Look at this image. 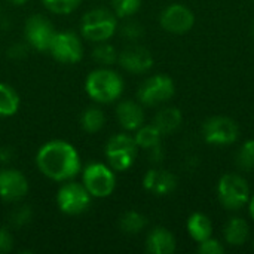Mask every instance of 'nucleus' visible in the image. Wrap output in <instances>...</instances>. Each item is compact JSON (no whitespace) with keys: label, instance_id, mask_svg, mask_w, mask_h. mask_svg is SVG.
<instances>
[{"label":"nucleus","instance_id":"obj_1","mask_svg":"<svg viewBox=\"0 0 254 254\" xmlns=\"http://www.w3.org/2000/svg\"><path fill=\"white\" fill-rule=\"evenodd\" d=\"M37 170L49 180L64 183L73 180L82 171L80 155L65 140H51L42 144L36 153Z\"/></svg>","mask_w":254,"mask_h":254},{"label":"nucleus","instance_id":"obj_2","mask_svg":"<svg viewBox=\"0 0 254 254\" xmlns=\"http://www.w3.org/2000/svg\"><path fill=\"white\" fill-rule=\"evenodd\" d=\"M88 97L98 104L115 103L124 92V79L109 67H98L88 73L85 79Z\"/></svg>","mask_w":254,"mask_h":254},{"label":"nucleus","instance_id":"obj_3","mask_svg":"<svg viewBox=\"0 0 254 254\" xmlns=\"http://www.w3.org/2000/svg\"><path fill=\"white\" fill-rule=\"evenodd\" d=\"M80 34L92 43L107 42L118 30V16L113 10L97 7L88 10L80 19Z\"/></svg>","mask_w":254,"mask_h":254},{"label":"nucleus","instance_id":"obj_4","mask_svg":"<svg viewBox=\"0 0 254 254\" xmlns=\"http://www.w3.org/2000/svg\"><path fill=\"white\" fill-rule=\"evenodd\" d=\"M137 152H138V146L134 137L127 132L112 135L104 147L107 165L115 173H122L129 170L134 165Z\"/></svg>","mask_w":254,"mask_h":254},{"label":"nucleus","instance_id":"obj_5","mask_svg":"<svg viewBox=\"0 0 254 254\" xmlns=\"http://www.w3.org/2000/svg\"><path fill=\"white\" fill-rule=\"evenodd\" d=\"M82 185L95 199L109 198L116 188L115 171L103 162H91L83 168Z\"/></svg>","mask_w":254,"mask_h":254},{"label":"nucleus","instance_id":"obj_6","mask_svg":"<svg viewBox=\"0 0 254 254\" xmlns=\"http://www.w3.org/2000/svg\"><path fill=\"white\" fill-rule=\"evenodd\" d=\"M58 210L65 216H80L91 207L92 196L82 183L64 182L55 196Z\"/></svg>","mask_w":254,"mask_h":254},{"label":"nucleus","instance_id":"obj_7","mask_svg":"<svg viewBox=\"0 0 254 254\" xmlns=\"http://www.w3.org/2000/svg\"><path fill=\"white\" fill-rule=\"evenodd\" d=\"M217 196L228 210H240L250 199V188L244 177L238 174H225L217 185Z\"/></svg>","mask_w":254,"mask_h":254},{"label":"nucleus","instance_id":"obj_8","mask_svg":"<svg viewBox=\"0 0 254 254\" xmlns=\"http://www.w3.org/2000/svg\"><path fill=\"white\" fill-rule=\"evenodd\" d=\"M174 92H176V86L170 76L155 74L146 79L140 85L137 91V100L143 106L155 107L173 98Z\"/></svg>","mask_w":254,"mask_h":254},{"label":"nucleus","instance_id":"obj_9","mask_svg":"<svg viewBox=\"0 0 254 254\" xmlns=\"http://www.w3.org/2000/svg\"><path fill=\"white\" fill-rule=\"evenodd\" d=\"M48 52L61 64H76L83 58V43L73 31H57Z\"/></svg>","mask_w":254,"mask_h":254},{"label":"nucleus","instance_id":"obj_10","mask_svg":"<svg viewBox=\"0 0 254 254\" xmlns=\"http://www.w3.org/2000/svg\"><path fill=\"white\" fill-rule=\"evenodd\" d=\"M202 137L208 144H232L240 137V127L231 118L213 116L202 124Z\"/></svg>","mask_w":254,"mask_h":254},{"label":"nucleus","instance_id":"obj_11","mask_svg":"<svg viewBox=\"0 0 254 254\" xmlns=\"http://www.w3.org/2000/svg\"><path fill=\"white\" fill-rule=\"evenodd\" d=\"M54 24L43 15H31L24 25L25 42L37 52H48L49 45L55 36Z\"/></svg>","mask_w":254,"mask_h":254},{"label":"nucleus","instance_id":"obj_12","mask_svg":"<svg viewBox=\"0 0 254 254\" xmlns=\"http://www.w3.org/2000/svg\"><path fill=\"white\" fill-rule=\"evenodd\" d=\"M28 193L27 177L15 168L0 170V199L4 202H19Z\"/></svg>","mask_w":254,"mask_h":254},{"label":"nucleus","instance_id":"obj_13","mask_svg":"<svg viewBox=\"0 0 254 254\" xmlns=\"http://www.w3.org/2000/svg\"><path fill=\"white\" fill-rule=\"evenodd\" d=\"M159 22H161V27L168 33L185 34L193 27L195 15L189 7L174 3L162 10L159 16Z\"/></svg>","mask_w":254,"mask_h":254},{"label":"nucleus","instance_id":"obj_14","mask_svg":"<svg viewBox=\"0 0 254 254\" xmlns=\"http://www.w3.org/2000/svg\"><path fill=\"white\" fill-rule=\"evenodd\" d=\"M119 65L134 74L147 73L153 67V57L152 52L141 46V45H129L118 57Z\"/></svg>","mask_w":254,"mask_h":254},{"label":"nucleus","instance_id":"obj_15","mask_svg":"<svg viewBox=\"0 0 254 254\" xmlns=\"http://www.w3.org/2000/svg\"><path fill=\"white\" fill-rule=\"evenodd\" d=\"M143 188L156 196H165L176 190L177 177L167 170L152 168L143 177Z\"/></svg>","mask_w":254,"mask_h":254},{"label":"nucleus","instance_id":"obj_16","mask_svg":"<svg viewBox=\"0 0 254 254\" xmlns=\"http://www.w3.org/2000/svg\"><path fill=\"white\" fill-rule=\"evenodd\" d=\"M116 119L125 131H137L144 124L143 104L132 100L121 101L116 106Z\"/></svg>","mask_w":254,"mask_h":254},{"label":"nucleus","instance_id":"obj_17","mask_svg":"<svg viewBox=\"0 0 254 254\" xmlns=\"http://www.w3.org/2000/svg\"><path fill=\"white\" fill-rule=\"evenodd\" d=\"M176 237L162 226L153 228L146 238V250L150 254H171L176 252Z\"/></svg>","mask_w":254,"mask_h":254},{"label":"nucleus","instance_id":"obj_18","mask_svg":"<svg viewBox=\"0 0 254 254\" xmlns=\"http://www.w3.org/2000/svg\"><path fill=\"white\" fill-rule=\"evenodd\" d=\"M183 115L177 107H164L161 109L153 119V125L159 129L162 135H168L177 131L182 127Z\"/></svg>","mask_w":254,"mask_h":254},{"label":"nucleus","instance_id":"obj_19","mask_svg":"<svg viewBox=\"0 0 254 254\" xmlns=\"http://www.w3.org/2000/svg\"><path fill=\"white\" fill-rule=\"evenodd\" d=\"M188 232L190 238L196 243H202L213 234V223L208 216L202 213H193L188 219Z\"/></svg>","mask_w":254,"mask_h":254},{"label":"nucleus","instance_id":"obj_20","mask_svg":"<svg viewBox=\"0 0 254 254\" xmlns=\"http://www.w3.org/2000/svg\"><path fill=\"white\" fill-rule=\"evenodd\" d=\"M225 240L229 246H234V247H240L243 244H246L247 238H249V225L244 219L241 217H232L226 226H225Z\"/></svg>","mask_w":254,"mask_h":254},{"label":"nucleus","instance_id":"obj_21","mask_svg":"<svg viewBox=\"0 0 254 254\" xmlns=\"http://www.w3.org/2000/svg\"><path fill=\"white\" fill-rule=\"evenodd\" d=\"M19 95L13 86L0 82V118H10L19 110Z\"/></svg>","mask_w":254,"mask_h":254},{"label":"nucleus","instance_id":"obj_22","mask_svg":"<svg viewBox=\"0 0 254 254\" xmlns=\"http://www.w3.org/2000/svg\"><path fill=\"white\" fill-rule=\"evenodd\" d=\"M79 124H80V128L85 132L95 134V132L103 129V127L106 124V115L100 107L91 106V107H88V109H85L82 112Z\"/></svg>","mask_w":254,"mask_h":254},{"label":"nucleus","instance_id":"obj_23","mask_svg":"<svg viewBox=\"0 0 254 254\" xmlns=\"http://www.w3.org/2000/svg\"><path fill=\"white\" fill-rule=\"evenodd\" d=\"M161 137H162V134L152 124V125H141L135 131L134 140H135L138 149L150 150V149H153V147H156V146L161 144Z\"/></svg>","mask_w":254,"mask_h":254},{"label":"nucleus","instance_id":"obj_24","mask_svg":"<svg viewBox=\"0 0 254 254\" xmlns=\"http://www.w3.org/2000/svg\"><path fill=\"white\" fill-rule=\"evenodd\" d=\"M147 226V219L138 211H127L119 219V228L127 235H137Z\"/></svg>","mask_w":254,"mask_h":254},{"label":"nucleus","instance_id":"obj_25","mask_svg":"<svg viewBox=\"0 0 254 254\" xmlns=\"http://www.w3.org/2000/svg\"><path fill=\"white\" fill-rule=\"evenodd\" d=\"M118 51L113 45L107 42H98L95 43L94 49L91 51V58L100 65V67H110L115 63H118Z\"/></svg>","mask_w":254,"mask_h":254},{"label":"nucleus","instance_id":"obj_26","mask_svg":"<svg viewBox=\"0 0 254 254\" xmlns=\"http://www.w3.org/2000/svg\"><path fill=\"white\" fill-rule=\"evenodd\" d=\"M42 3L52 13L68 15L80 6L82 0H42Z\"/></svg>","mask_w":254,"mask_h":254},{"label":"nucleus","instance_id":"obj_27","mask_svg":"<svg viewBox=\"0 0 254 254\" xmlns=\"http://www.w3.org/2000/svg\"><path fill=\"white\" fill-rule=\"evenodd\" d=\"M237 165L241 170H254V140H247L237 153Z\"/></svg>","mask_w":254,"mask_h":254},{"label":"nucleus","instance_id":"obj_28","mask_svg":"<svg viewBox=\"0 0 254 254\" xmlns=\"http://www.w3.org/2000/svg\"><path fill=\"white\" fill-rule=\"evenodd\" d=\"M110 3L118 18H128L141 6V0H110Z\"/></svg>","mask_w":254,"mask_h":254},{"label":"nucleus","instance_id":"obj_29","mask_svg":"<svg viewBox=\"0 0 254 254\" xmlns=\"http://www.w3.org/2000/svg\"><path fill=\"white\" fill-rule=\"evenodd\" d=\"M31 217H33L31 208L28 205H19L18 208L12 210V213L9 214V223L13 228H22L31 222Z\"/></svg>","mask_w":254,"mask_h":254},{"label":"nucleus","instance_id":"obj_30","mask_svg":"<svg viewBox=\"0 0 254 254\" xmlns=\"http://www.w3.org/2000/svg\"><path fill=\"white\" fill-rule=\"evenodd\" d=\"M121 33L124 37H127L129 40H137L144 34V27L137 21H127L121 27Z\"/></svg>","mask_w":254,"mask_h":254},{"label":"nucleus","instance_id":"obj_31","mask_svg":"<svg viewBox=\"0 0 254 254\" xmlns=\"http://www.w3.org/2000/svg\"><path fill=\"white\" fill-rule=\"evenodd\" d=\"M198 253L201 254H222L225 253V247L214 238H207L205 241L199 243Z\"/></svg>","mask_w":254,"mask_h":254},{"label":"nucleus","instance_id":"obj_32","mask_svg":"<svg viewBox=\"0 0 254 254\" xmlns=\"http://www.w3.org/2000/svg\"><path fill=\"white\" fill-rule=\"evenodd\" d=\"M13 249V235L7 228H0V254L10 253Z\"/></svg>","mask_w":254,"mask_h":254},{"label":"nucleus","instance_id":"obj_33","mask_svg":"<svg viewBox=\"0 0 254 254\" xmlns=\"http://www.w3.org/2000/svg\"><path fill=\"white\" fill-rule=\"evenodd\" d=\"M7 52H9V57L12 58H22L27 55V46H24L22 43H16V45H12Z\"/></svg>","mask_w":254,"mask_h":254},{"label":"nucleus","instance_id":"obj_34","mask_svg":"<svg viewBox=\"0 0 254 254\" xmlns=\"http://www.w3.org/2000/svg\"><path fill=\"white\" fill-rule=\"evenodd\" d=\"M12 156H13V153L9 146H4L0 149V162H7L12 159Z\"/></svg>","mask_w":254,"mask_h":254},{"label":"nucleus","instance_id":"obj_35","mask_svg":"<svg viewBox=\"0 0 254 254\" xmlns=\"http://www.w3.org/2000/svg\"><path fill=\"white\" fill-rule=\"evenodd\" d=\"M249 211H250V216L254 219V195L249 199Z\"/></svg>","mask_w":254,"mask_h":254},{"label":"nucleus","instance_id":"obj_36","mask_svg":"<svg viewBox=\"0 0 254 254\" xmlns=\"http://www.w3.org/2000/svg\"><path fill=\"white\" fill-rule=\"evenodd\" d=\"M9 3H12V4H15V6H22V4H25L28 0H7Z\"/></svg>","mask_w":254,"mask_h":254},{"label":"nucleus","instance_id":"obj_37","mask_svg":"<svg viewBox=\"0 0 254 254\" xmlns=\"http://www.w3.org/2000/svg\"><path fill=\"white\" fill-rule=\"evenodd\" d=\"M252 36H253V39H254V24L252 25Z\"/></svg>","mask_w":254,"mask_h":254}]
</instances>
